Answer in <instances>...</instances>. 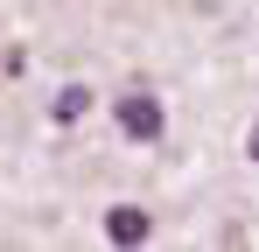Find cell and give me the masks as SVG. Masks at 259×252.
Wrapping results in <instances>:
<instances>
[{
	"instance_id": "6da1fadb",
	"label": "cell",
	"mask_w": 259,
	"mask_h": 252,
	"mask_svg": "<svg viewBox=\"0 0 259 252\" xmlns=\"http://www.w3.org/2000/svg\"><path fill=\"white\" fill-rule=\"evenodd\" d=\"M112 112H119V126H126L133 140H161V98H154V91H140V84H133V91H119V98H112Z\"/></svg>"
},
{
	"instance_id": "7a4b0ae2",
	"label": "cell",
	"mask_w": 259,
	"mask_h": 252,
	"mask_svg": "<svg viewBox=\"0 0 259 252\" xmlns=\"http://www.w3.org/2000/svg\"><path fill=\"white\" fill-rule=\"evenodd\" d=\"M147 231H154V217H147L140 203H112L105 210V238H112V245H140Z\"/></svg>"
},
{
	"instance_id": "277c9868",
	"label": "cell",
	"mask_w": 259,
	"mask_h": 252,
	"mask_svg": "<svg viewBox=\"0 0 259 252\" xmlns=\"http://www.w3.org/2000/svg\"><path fill=\"white\" fill-rule=\"evenodd\" d=\"M245 154H252V161H259V119H252V140H245Z\"/></svg>"
},
{
	"instance_id": "3957f363",
	"label": "cell",
	"mask_w": 259,
	"mask_h": 252,
	"mask_svg": "<svg viewBox=\"0 0 259 252\" xmlns=\"http://www.w3.org/2000/svg\"><path fill=\"white\" fill-rule=\"evenodd\" d=\"M84 105H91V91H84V84H63V91H56V105H49V112H56V119L70 126V119H84Z\"/></svg>"
}]
</instances>
